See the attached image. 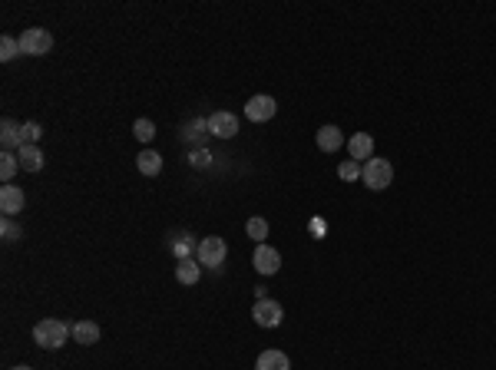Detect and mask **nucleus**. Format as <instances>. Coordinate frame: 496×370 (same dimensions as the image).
Masks as SVG:
<instances>
[{
    "mask_svg": "<svg viewBox=\"0 0 496 370\" xmlns=\"http://www.w3.org/2000/svg\"><path fill=\"white\" fill-rule=\"evenodd\" d=\"M69 324L57 321V317H43L40 324H34V344L43 347V350H57L69 341Z\"/></svg>",
    "mask_w": 496,
    "mask_h": 370,
    "instance_id": "1",
    "label": "nucleus"
},
{
    "mask_svg": "<svg viewBox=\"0 0 496 370\" xmlns=\"http://www.w3.org/2000/svg\"><path fill=\"white\" fill-rule=\"evenodd\" d=\"M361 182L368 185L370 192H384V189H391L394 165L387 159H368V162H364V172H361Z\"/></svg>",
    "mask_w": 496,
    "mask_h": 370,
    "instance_id": "2",
    "label": "nucleus"
},
{
    "mask_svg": "<svg viewBox=\"0 0 496 370\" xmlns=\"http://www.w3.org/2000/svg\"><path fill=\"white\" fill-rule=\"evenodd\" d=\"M53 50V36L43 27H30L20 34V53L23 57H46Z\"/></svg>",
    "mask_w": 496,
    "mask_h": 370,
    "instance_id": "3",
    "label": "nucleus"
},
{
    "mask_svg": "<svg viewBox=\"0 0 496 370\" xmlns=\"http://www.w3.org/2000/svg\"><path fill=\"white\" fill-rule=\"evenodd\" d=\"M225 254H229V245H225V238H219V235H208V238H202L196 248V261L206 268H219L222 261H225Z\"/></svg>",
    "mask_w": 496,
    "mask_h": 370,
    "instance_id": "4",
    "label": "nucleus"
},
{
    "mask_svg": "<svg viewBox=\"0 0 496 370\" xmlns=\"http://www.w3.org/2000/svg\"><path fill=\"white\" fill-rule=\"evenodd\" d=\"M281 317H285V311H281V304H278V301H272V298L255 301L252 321L258 324V327H278V324H281Z\"/></svg>",
    "mask_w": 496,
    "mask_h": 370,
    "instance_id": "5",
    "label": "nucleus"
},
{
    "mask_svg": "<svg viewBox=\"0 0 496 370\" xmlns=\"http://www.w3.org/2000/svg\"><path fill=\"white\" fill-rule=\"evenodd\" d=\"M275 113H278V103L272 96H265V92H258V96H252V100L245 103V116H248L252 123H268Z\"/></svg>",
    "mask_w": 496,
    "mask_h": 370,
    "instance_id": "6",
    "label": "nucleus"
},
{
    "mask_svg": "<svg viewBox=\"0 0 496 370\" xmlns=\"http://www.w3.org/2000/svg\"><path fill=\"white\" fill-rule=\"evenodd\" d=\"M252 265H255L258 275H278V268H281V254H278L272 245H255Z\"/></svg>",
    "mask_w": 496,
    "mask_h": 370,
    "instance_id": "7",
    "label": "nucleus"
},
{
    "mask_svg": "<svg viewBox=\"0 0 496 370\" xmlns=\"http://www.w3.org/2000/svg\"><path fill=\"white\" fill-rule=\"evenodd\" d=\"M208 132L212 136H219V139H232L235 132H239V119L229 113V109H219V113H212L208 116Z\"/></svg>",
    "mask_w": 496,
    "mask_h": 370,
    "instance_id": "8",
    "label": "nucleus"
},
{
    "mask_svg": "<svg viewBox=\"0 0 496 370\" xmlns=\"http://www.w3.org/2000/svg\"><path fill=\"white\" fill-rule=\"evenodd\" d=\"M23 205H27L23 189H17V185H4V189H0V212H4L7 219H13L17 212H23Z\"/></svg>",
    "mask_w": 496,
    "mask_h": 370,
    "instance_id": "9",
    "label": "nucleus"
},
{
    "mask_svg": "<svg viewBox=\"0 0 496 370\" xmlns=\"http://www.w3.org/2000/svg\"><path fill=\"white\" fill-rule=\"evenodd\" d=\"M347 152H351V159L354 162H364L374 156V136L368 132H354V136L347 139Z\"/></svg>",
    "mask_w": 496,
    "mask_h": 370,
    "instance_id": "10",
    "label": "nucleus"
},
{
    "mask_svg": "<svg viewBox=\"0 0 496 370\" xmlns=\"http://www.w3.org/2000/svg\"><path fill=\"white\" fill-rule=\"evenodd\" d=\"M255 370H291V360L285 350H262L258 354V360H255Z\"/></svg>",
    "mask_w": 496,
    "mask_h": 370,
    "instance_id": "11",
    "label": "nucleus"
},
{
    "mask_svg": "<svg viewBox=\"0 0 496 370\" xmlns=\"http://www.w3.org/2000/svg\"><path fill=\"white\" fill-rule=\"evenodd\" d=\"M69 334H73V341L76 344H83V347H90V344H96L100 341V324L96 321H76V324H69Z\"/></svg>",
    "mask_w": 496,
    "mask_h": 370,
    "instance_id": "12",
    "label": "nucleus"
},
{
    "mask_svg": "<svg viewBox=\"0 0 496 370\" xmlns=\"http://www.w3.org/2000/svg\"><path fill=\"white\" fill-rule=\"evenodd\" d=\"M23 126H17L13 119H4L0 123V146H4V152H11V149H17L20 152L23 149V132H20Z\"/></svg>",
    "mask_w": 496,
    "mask_h": 370,
    "instance_id": "13",
    "label": "nucleus"
},
{
    "mask_svg": "<svg viewBox=\"0 0 496 370\" xmlns=\"http://www.w3.org/2000/svg\"><path fill=\"white\" fill-rule=\"evenodd\" d=\"M314 142H318V149L321 152H337L341 146H344V132L337 126H321L318 129V136H314Z\"/></svg>",
    "mask_w": 496,
    "mask_h": 370,
    "instance_id": "14",
    "label": "nucleus"
},
{
    "mask_svg": "<svg viewBox=\"0 0 496 370\" xmlns=\"http://www.w3.org/2000/svg\"><path fill=\"white\" fill-rule=\"evenodd\" d=\"M17 159H20L23 172H40V169L46 165V156L40 152V146H23V149L17 152Z\"/></svg>",
    "mask_w": 496,
    "mask_h": 370,
    "instance_id": "15",
    "label": "nucleus"
},
{
    "mask_svg": "<svg viewBox=\"0 0 496 370\" xmlns=\"http://www.w3.org/2000/svg\"><path fill=\"white\" fill-rule=\"evenodd\" d=\"M136 169L142 175H149V179H152V175H159L162 172V156L156 149H142L136 156Z\"/></svg>",
    "mask_w": 496,
    "mask_h": 370,
    "instance_id": "16",
    "label": "nucleus"
},
{
    "mask_svg": "<svg viewBox=\"0 0 496 370\" xmlns=\"http://www.w3.org/2000/svg\"><path fill=\"white\" fill-rule=\"evenodd\" d=\"M199 278H202V265H199L196 258H182V261L175 265V281H179V285H196Z\"/></svg>",
    "mask_w": 496,
    "mask_h": 370,
    "instance_id": "17",
    "label": "nucleus"
},
{
    "mask_svg": "<svg viewBox=\"0 0 496 370\" xmlns=\"http://www.w3.org/2000/svg\"><path fill=\"white\" fill-rule=\"evenodd\" d=\"M245 231H248V238H252L255 245H265V238H268V221H265V219H248V221H245Z\"/></svg>",
    "mask_w": 496,
    "mask_h": 370,
    "instance_id": "18",
    "label": "nucleus"
},
{
    "mask_svg": "<svg viewBox=\"0 0 496 370\" xmlns=\"http://www.w3.org/2000/svg\"><path fill=\"white\" fill-rule=\"evenodd\" d=\"M17 169H20V159L13 152H0V179L11 182L13 175H17Z\"/></svg>",
    "mask_w": 496,
    "mask_h": 370,
    "instance_id": "19",
    "label": "nucleus"
},
{
    "mask_svg": "<svg viewBox=\"0 0 496 370\" xmlns=\"http://www.w3.org/2000/svg\"><path fill=\"white\" fill-rule=\"evenodd\" d=\"M20 57V40H13V36H0V60L4 63H11V60H17Z\"/></svg>",
    "mask_w": 496,
    "mask_h": 370,
    "instance_id": "20",
    "label": "nucleus"
},
{
    "mask_svg": "<svg viewBox=\"0 0 496 370\" xmlns=\"http://www.w3.org/2000/svg\"><path fill=\"white\" fill-rule=\"evenodd\" d=\"M133 132H136L139 142H152V139H156V123H152V119H136Z\"/></svg>",
    "mask_w": 496,
    "mask_h": 370,
    "instance_id": "21",
    "label": "nucleus"
},
{
    "mask_svg": "<svg viewBox=\"0 0 496 370\" xmlns=\"http://www.w3.org/2000/svg\"><path fill=\"white\" fill-rule=\"evenodd\" d=\"M361 172H364V169H361V162H354V159H344L341 165H337V175H341L344 182H354V179H361Z\"/></svg>",
    "mask_w": 496,
    "mask_h": 370,
    "instance_id": "22",
    "label": "nucleus"
},
{
    "mask_svg": "<svg viewBox=\"0 0 496 370\" xmlns=\"http://www.w3.org/2000/svg\"><path fill=\"white\" fill-rule=\"evenodd\" d=\"M0 235H4V242H20L23 238L20 225H17L13 219H7V215H4V221H0Z\"/></svg>",
    "mask_w": 496,
    "mask_h": 370,
    "instance_id": "23",
    "label": "nucleus"
},
{
    "mask_svg": "<svg viewBox=\"0 0 496 370\" xmlns=\"http://www.w3.org/2000/svg\"><path fill=\"white\" fill-rule=\"evenodd\" d=\"M23 146H36L40 142V136H43V129H40V123H23Z\"/></svg>",
    "mask_w": 496,
    "mask_h": 370,
    "instance_id": "24",
    "label": "nucleus"
},
{
    "mask_svg": "<svg viewBox=\"0 0 496 370\" xmlns=\"http://www.w3.org/2000/svg\"><path fill=\"white\" fill-rule=\"evenodd\" d=\"M192 248H199V245H192L185 235L179 238V242H173V254L179 258V261H182V258H189V254H192Z\"/></svg>",
    "mask_w": 496,
    "mask_h": 370,
    "instance_id": "25",
    "label": "nucleus"
},
{
    "mask_svg": "<svg viewBox=\"0 0 496 370\" xmlns=\"http://www.w3.org/2000/svg\"><path fill=\"white\" fill-rule=\"evenodd\" d=\"M192 165H196V169H202V165H208V152H206V149L192 152Z\"/></svg>",
    "mask_w": 496,
    "mask_h": 370,
    "instance_id": "26",
    "label": "nucleus"
},
{
    "mask_svg": "<svg viewBox=\"0 0 496 370\" xmlns=\"http://www.w3.org/2000/svg\"><path fill=\"white\" fill-rule=\"evenodd\" d=\"M11 370H34V367H23V364H20V367H11Z\"/></svg>",
    "mask_w": 496,
    "mask_h": 370,
    "instance_id": "27",
    "label": "nucleus"
}]
</instances>
